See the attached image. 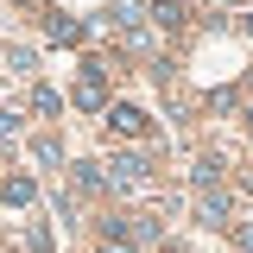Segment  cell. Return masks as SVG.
<instances>
[{
  "instance_id": "obj_1",
  "label": "cell",
  "mask_w": 253,
  "mask_h": 253,
  "mask_svg": "<svg viewBox=\"0 0 253 253\" xmlns=\"http://www.w3.org/2000/svg\"><path fill=\"white\" fill-rule=\"evenodd\" d=\"M146 171H152V165H146V158H139V152H114V158H108V165H101V177H108V184H114V190H146V184H152Z\"/></svg>"
},
{
  "instance_id": "obj_2",
  "label": "cell",
  "mask_w": 253,
  "mask_h": 253,
  "mask_svg": "<svg viewBox=\"0 0 253 253\" xmlns=\"http://www.w3.org/2000/svg\"><path fill=\"white\" fill-rule=\"evenodd\" d=\"M70 101H76V108H101V114H108V76H101V63H83V76H76V95H70Z\"/></svg>"
},
{
  "instance_id": "obj_3",
  "label": "cell",
  "mask_w": 253,
  "mask_h": 253,
  "mask_svg": "<svg viewBox=\"0 0 253 253\" xmlns=\"http://www.w3.org/2000/svg\"><path fill=\"white\" fill-rule=\"evenodd\" d=\"M108 133L114 139H146V114L126 108V101H108Z\"/></svg>"
},
{
  "instance_id": "obj_4",
  "label": "cell",
  "mask_w": 253,
  "mask_h": 253,
  "mask_svg": "<svg viewBox=\"0 0 253 253\" xmlns=\"http://www.w3.org/2000/svg\"><path fill=\"white\" fill-rule=\"evenodd\" d=\"M32 196H38V184H32V177H6V184H0V203H6V209H26Z\"/></svg>"
},
{
  "instance_id": "obj_5",
  "label": "cell",
  "mask_w": 253,
  "mask_h": 253,
  "mask_svg": "<svg viewBox=\"0 0 253 253\" xmlns=\"http://www.w3.org/2000/svg\"><path fill=\"white\" fill-rule=\"evenodd\" d=\"M146 13H152V26H165V32H177V26H184V0H152Z\"/></svg>"
},
{
  "instance_id": "obj_6",
  "label": "cell",
  "mask_w": 253,
  "mask_h": 253,
  "mask_svg": "<svg viewBox=\"0 0 253 253\" xmlns=\"http://www.w3.org/2000/svg\"><path fill=\"white\" fill-rule=\"evenodd\" d=\"M203 221H209V228H228V221H234L228 196H215V190H209V196H203Z\"/></svg>"
},
{
  "instance_id": "obj_7",
  "label": "cell",
  "mask_w": 253,
  "mask_h": 253,
  "mask_svg": "<svg viewBox=\"0 0 253 253\" xmlns=\"http://www.w3.org/2000/svg\"><path fill=\"white\" fill-rule=\"evenodd\" d=\"M139 13H146L139 0H121V6H114V26H121V32H139Z\"/></svg>"
},
{
  "instance_id": "obj_8",
  "label": "cell",
  "mask_w": 253,
  "mask_h": 253,
  "mask_svg": "<svg viewBox=\"0 0 253 253\" xmlns=\"http://www.w3.org/2000/svg\"><path fill=\"white\" fill-rule=\"evenodd\" d=\"M83 32H89L83 19H57V26H51V38H57V44H83Z\"/></svg>"
},
{
  "instance_id": "obj_9",
  "label": "cell",
  "mask_w": 253,
  "mask_h": 253,
  "mask_svg": "<svg viewBox=\"0 0 253 253\" xmlns=\"http://www.w3.org/2000/svg\"><path fill=\"white\" fill-rule=\"evenodd\" d=\"M76 184H83V190H101L108 177H101V165H76Z\"/></svg>"
},
{
  "instance_id": "obj_10",
  "label": "cell",
  "mask_w": 253,
  "mask_h": 253,
  "mask_svg": "<svg viewBox=\"0 0 253 253\" xmlns=\"http://www.w3.org/2000/svg\"><path fill=\"white\" fill-rule=\"evenodd\" d=\"M13 133H19V114H13V108H0V139H13Z\"/></svg>"
},
{
  "instance_id": "obj_11",
  "label": "cell",
  "mask_w": 253,
  "mask_h": 253,
  "mask_svg": "<svg viewBox=\"0 0 253 253\" xmlns=\"http://www.w3.org/2000/svg\"><path fill=\"white\" fill-rule=\"evenodd\" d=\"M241 247H247V253H253V215H247V221H241Z\"/></svg>"
},
{
  "instance_id": "obj_12",
  "label": "cell",
  "mask_w": 253,
  "mask_h": 253,
  "mask_svg": "<svg viewBox=\"0 0 253 253\" xmlns=\"http://www.w3.org/2000/svg\"><path fill=\"white\" fill-rule=\"evenodd\" d=\"M101 253H133V247H126V241H108V247H101Z\"/></svg>"
},
{
  "instance_id": "obj_13",
  "label": "cell",
  "mask_w": 253,
  "mask_h": 253,
  "mask_svg": "<svg viewBox=\"0 0 253 253\" xmlns=\"http://www.w3.org/2000/svg\"><path fill=\"white\" fill-rule=\"evenodd\" d=\"M241 32H247V38H253V13H241Z\"/></svg>"
},
{
  "instance_id": "obj_14",
  "label": "cell",
  "mask_w": 253,
  "mask_h": 253,
  "mask_svg": "<svg viewBox=\"0 0 253 253\" xmlns=\"http://www.w3.org/2000/svg\"><path fill=\"white\" fill-rule=\"evenodd\" d=\"M247 133H253V108H247Z\"/></svg>"
},
{
  "instance_id": "obj_15",
  "label": "cell",
  "mask_w": 253,
  "mask_h": 253,
  "mask_svg": "<svg viewBox=\"0 0 253 253\" xmlns=\"http://www.w3.org/2000/svg\"><path fill=\"white\" fill-rule=\"evenodd\" d=\"M0 63H6V51H0Z\"/></svg>"
}]
</instances>
